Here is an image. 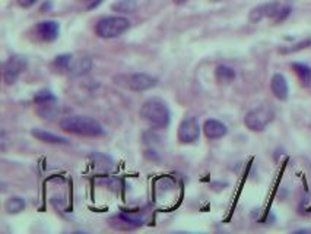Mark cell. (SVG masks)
<instances>
[{
	"mask_svg": "<svg viewBox=\"0 0 311 234\" xmlns=\"http://www.w3.org/2000/svg\"><path fill=\"white\" fill-rule=\"evenodd\" d=\"M292 71L295 72V75L298 76V79L304 84V85H310L311 84V68L305 63H292Z\"/></svg>",
	"mask_w": 311,
	"mask_h": 234,
	"instance_id": "ac0fdd59",
	"label": "cell"
},
{
	"mask_svg": "<svg viewBox=\"0 0 311 234\" xmlns=\"http://www.w3.org/2000/svg\"><path fill=\"white\" fill-rule=\"evenodd\" d=\"M270 90L273 92V95L280 100V101H285L288 100V95H289V87H288V82H286V78L282 75V73H275L272 76V81H270Z\"/></svg>",
	"mask_w": 311,
	"mask_h": 234,
	"instance_id": "30bf717a",
	"label": "cell"
},
{
	"mask_svg": "<svg viewBox=\"0 0 311 234\" xmlns=\"http://www.w3.org/2000/svg\"><path fill=\"white\" fill-rule=\"evenodd\" d=\"M52 101H57V98L50 90H41L34 97L35 104H44V103H52Z\"/></svg>",
	"mask_w": 311,
	"mask_h": 234,
	"instance_id": "44dd1931",
	"label": "cell"
},
{
	"mask_svg": "<svg viewBox=\"0 0 311 234\" xmlns=\"http://www.w3.org/2000/svg\"><path fill=\"white\" fill-rule=\"evenodd\" d=\"M100 158H101V161H98V158L95 157V154L92 155V160H94V168L97 170V171H103V173H105V171H110V170H113V160L110 158V157H107V155H104V154H100Z\"/></svg>",
	"mask_w": 311,
	"mask_h": 234,
	"instance_id": "ffe728a7",
	"label": "cell"
},
{
	"mask_svg": "<svg viewBox=\"0 0 311 234\" xmlns=\"http://www.w3.org/2000/svg\"><path fill=\"white\" fill-rule=\"evenodd\" d=\"M25 206L27 203L21 196H11L5 203V209L8 214H19L21 211L25 209Z\"/></svg>",
	"mask_w": 311,
	"mask_h": 234,
	"instance_id": "d6986e66",
	"label": "cell"
},
{
	"mask_svg": "<svg viewBox=\"0 0 311 234\" xmlns=\"http://www.w3.org/2000/svg\"><path fill=\"white\" fill-rule=\"evenodd\" d=\"M186 2H187V0H174V3H177V5H183Z\"/></svg>",
	"mask_w": 311,
	"mask_h": 234,
	"instance_id": "cb8c5ba5",
	"label": "cell"
},
{
	"mask_svg": "<svg viewBox=\"0 0 311 234\" xmlns=\"http://www.w3.org/2000/svg\"><path fill=\"white\" fill-rule=\"evenodd\" d=\"M203 132L207 139H221L228 133V129L222 122L216 119H207L203 125Z\"/></svg>",
	"mask_w": 311,
	"mask_h": 234,
	"instance_id": "8fae6325",
	"label": "cell"
},
{
	"mask_svg": "<svg viewBox=\"0 0 311 234\" xmlns=\"http://www.w3.org/2000/svg\"><path fill=\"white\" fill-rule=\"evenodd\" d=\"M177 136H178V141L184 145L194 144L196 141H199L200 125H199L197 119L196 117H186L178 126Z\"/></svg>",
	"mask_w": 311,
	"mask_h": 234,
	"instance_id": "52a82bcc",
	"label": "cell"
},
{
	"mask_svg": "<svg viewBox=\"0 0 311 234\" xmlns=\"http://www.w3.org/2000/svg\"><path fill=\"white\" fill-rule=\"evenodd\" d=\"M291 12V8H283L277 2H270V3H263L256 8H253L248 14V21L251 24H259L264 18H270L275 22L283 21Z\"/></svg>",
	"mask_w": 311,
	"mask_h": 234,
	"instance_id": "277c9868",
	"label": "cell"
},
{
	"mask_svg": "<svg viewBox=\"0 0 311 234\" xmlns=\"http://www.w3.org/2000/svg\"><path fill=\"white\" fill-rule=\"evenodd\" d=\"M308 46H311V41H310V40L302 41V43L295 44V46H291V47H288V49H280V53H294V52H298V50L307 49Z\"/></svg>",
	"mask_w": 311,
	"mask_h": 234,
	"instance_id": "7402d4cb",
	"label": "cell"
},
{
	"mask_svg": "<svg viewBox=\"0 0 311 234\" xmlns=\"http://www.w3.org/2000/svg\"><path fill=\"white\" fill-rule=\"evenodd\" d=\"M86 2H89V0H86Z\"/></svg>",
	"mask_w": 311,
	"mask_h": 234,
	"instance_id": "484cf974",
	"label": "cell"
},
{
	"mask_svg": "<svg viewBox=\"0 0 311 234\" xmlns=\"http://www.w3.org/2000/svg\"><path fill=\"white\" fill-rule=\"evenodd\" d=\"M139 116L145 123H148L154 129H165L168 127L171 120L167 103L156 97H152L142 104Z\"/></svg>",
	"mask_w": 311,
	"mask_h": 234,
	"instance_id": "6da1fadb",
	"label": "cell"
},
{
	"mask_svg": "<svg viewBox=\"0 0 311 234\" xmlns=\"http://www.w3.org/2000/svg\"><path fill=\"white\" fill-rule=\"evenodd\" d=\"M212 3H218V2H224V0H210Z\"/></svg>",
	"mask_w": 311,
	"mask_h": 234,
	"instance_id": "d4e9b609",
	"label": "cell"
},
{
	"mask_svg": "<svg viewBox=\"0 0 311 234\" xmlns=\"http://www.w3.org/2000/svg\"><path fill=\"white\" fill-rule=\"evenodd\" d=\"M92 69V60L89 57H79V59H73L72 63V69H70V75L73 76H81L88 73Z\"/></svg>",
	"mask_w": 311,
	"mask_h": 234,
	"instance_id": "5bb4252c",
	"label": "cell"
},
{
	"mask_svg": "<svg viewBox=\"0 0 311 234\" xmlns=\"http://www.w3.org/2000/svg\"><path fill=\"white\" fill-rule=\"evenodd\" d=\"M130 28V21L123 17H108L101 19L95 27V34L100 38L111 40L124 34Z\"/></svg>",
	"mask_w": 311,
	"mask_h": 234,
	"instance_id": "5b68a950",
	"label": "cell"
},
{
	"mask_svg": "<svg viewBox=\"0 0 311 234\" xmlns=\"http://www.w3.org/2000/svg\"><path fill=\"white\" fill-rule=\"evenodd\" d=\"M31 135L44 142V144H59V145H68L69 144V139L68 138H63V136H59V135H54L52 132H47V130H43V129H33L31 130Z\"/></svg>",
	"mask_w": 311,
	"mask_h": 234,
	"instance_id": "7c38bea8",
	"label": "cell"
},
{
	"mask_svg": "<svg viewBox=\"0 0 311 234\" xmlns=\"http://www.w3.org/2000/svg\"><path fill=\"white\" fill-rule=\"evenodd\" d=\"M275 119V111L270 106H259L248 111L244 117V125L251 132H263Z\"/></svg>",
	"mask_w": 311,
	"mask_h": 234,
	"instance_id": "8992f818",
	"label": "cell"
},
{
	"mask_svg": "<svg viewBox=\"0 0 311 234\" xmlns=\"http://www.w3.org/2000/svg\"><path fill=\"white\" fill-rule=\"evenodd\" d=\"M37 114L41 117V119H46V120H52L53 117L57 116L59 113V106H57V101H52V103H44V104H37Z\"/></svg>",
	"mask_w": 311,
	"mask_h": 234,
	"instance_id": "9a60e30c",
	"label": "cell"
},
{
	"mask_svg": "<svg viewBox=\"0 0 311 234\" xmlns=\"http://www.w3.org/2000/svg\"><path fill=\"white\" fill-rule=\"evenodd\" d=\"M111 9L117 14L121 15H129L133 14L138 9V2L136 0H117L116 3L111 5Z\"/></svg>",
	"mask_w": 311,
	"mask_h": 234,
	"instance_id": "2e32d148",
	"label": "cell"
},
{
	"mask_svg": "<svg viewBox=\"0 0 311 234\" xmlns=\"http://www.w3.org/2000/svg\"><path fill=\"white\" fill-rule=\"evenodd\" d=\"M73 54H60L57 56L53 63L52 68L54 69V72L57 73H68L70 75V69H72V63H73Z\"/></svg>",
	"mask_w": 311,
	"mask_h": 234,
	"instance_id": "4fadbf2b",
	"label": "cell"
},
{
	"mask_svg": "<svg viewBox=\"0 0 311 234\" xmlns=\"http://www.w3.org/2000/svg\"><path fill=\"white\" fill-rule=\"evenodd\" d=\"M114 84L119 87H123L129 91L142 92L148 91L154 87H156L158 79L148 75V73H120L113 78Z\"/></svg>",
	"mask_w": 311,
	"mask_h": 234,
	"instance_id": "3957f363",
	"label": "cell"
},
{
	"mask_svg": "<svg viewBox=\"0 0 311 234\" xmlns=\"http://www.w3.org/2000/svg\"><path fill=\"white\" fill-rule=\"evenodd\" d=\"M60 127L65 132L78 135V136H88V138H98L104 135V127L100 122L94 117L88 116H68L60 122Z\"/></svg>",
	"mask_w": 311,
	"mask_h": 234,
	"instance_id": "7a4b0ae2",
	"label": "cell"
},
{
	"mask_svg": "<svg viewBox=\"0 0 311 234\" xmlns=\"http://www.w3.org/2000/svg\"><path fill=\"white\" fill-rule=\"evenodd\" d=\"M215 78L219 84H229L235 79V71L229 66L219 65L215 69Z\"/></svg>",
	"mask_w": 311,
	"mask_h": 234,
	"instance_id": "e0dca14e",
	"label": "cell"
},
{
	"mask_svg": "<svg viewBox=\"0 0 311 234\" xmlns=\"http://www.w3.org/2000/svg\"><path fill=\"white\" fill-rule=\"evenodd\" d=\"M60 33V25L56 21H41L35 25V36L41 41L52 43L59 37Z\"/></svg>",
	"mask_w": 311,
	"mask_h": 234,
	"instance_id": "9c48e42d",
	"label": "cell"
},
{
	"mask_svg": "<svg viewBox=\"0 0 311 234\" xmlns=\"http://www.w3.org/2000/svg\"><path fill=\"white\" fill-rule=\"evenodd\" d=\"M37 3V0H18V5L24 9H28L31 6H34Z\"/></svg>",
	"mask_w": 311,
	"mask_h": 234,
	"instance_id": "603a6c76",
	"label": "cell"
},
{
	"mask_svg": "<svg viewBox=\"0 0 311 234\" xmlns=\"http://www.w3.org/2000/svg\"><path fill=\"white\" fill-rule=\"evenodd\" d=\"M27 68V59L22 56H12L3 66V79L8 85H12L18 81L21 73Z\"/></svg>",
	"mask_w": 311,
	"mask_h": 234,
	"instance_id": "ba28073f",
	"label": "cell"
}]
</instances>
